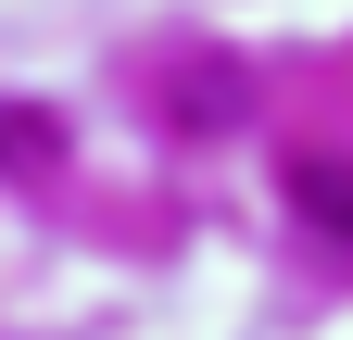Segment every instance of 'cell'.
<instances>
[{"label": "cell", "mask_w": 353, "mask_h": 340, "mask_svg": "<svg viewBox=\"0 0 353 340\" xmlns=\"http://www.w3.org/2000/svg\"><path fill=\"white\" fill-rule=\"evenodd\" d=\"M290 215L328 227V240H353V151H303L290 164Z\"/></svg>", "instance_id": "6da1fadb"}, {"label": "cell", "mask_w": 353, "mask_h": 340, "mask_svg": "<svg viewBox=\"0 0 353 340\" xmlns=\"http://www.w3.org/2000/svg\"><path fill=\"white\" fill-rule=\"evenodd\" d=\"M0 151H13V164H51V126H38V114H0Z\"/></svg>", "instance_id": "7a4b0ae2"}]
</instances>
